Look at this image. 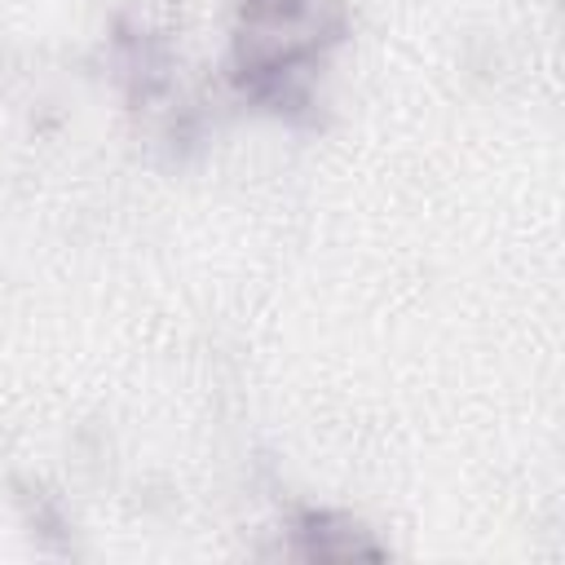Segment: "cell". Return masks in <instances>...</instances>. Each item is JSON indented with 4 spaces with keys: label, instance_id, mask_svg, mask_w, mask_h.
Masks as SVG:
<instances>
[{
    "label": "cell",
    "instance_id": "obj_1",
    "mask_svg": "<svg viewBox=\"0 0 565 565\" xmlns=\"http://www.w3.org/2000/svg\"><path fill=\"white\" fill-rule=\"evenodd\" d=\"M340 31V0H243L234 26V75L256 97L291 102L309 88Z\"/></svg>",
    "mask_w": 565,
    "mask_h": 565
}]
</instances>
